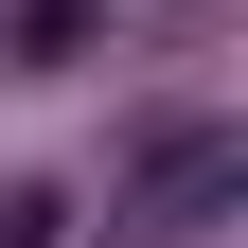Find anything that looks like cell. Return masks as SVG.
<instances>
[{"instance_id": "7a4b0ae2", "label": "cell", "mask_w": 248, "mask_h": 248, "mask_svg": "<svg viewBox=\"0 0 248 248\" xmlns=\"http://www.w3.org/2000/svg\"><path fill=\"white\" fill-rule=\"evenodd\" d=\"M0 248H71V195H36V177H18V195H0Z\"/></svg>"}, {"instance_id": "6da1fadb", "label": "cell", "mask_w": 248, "mask_h": 248, "mask_svg": "<svg viewBox=\"0 0 248 248\" xmlns=\"http://www.w3.org/2000/svg\"><path fill=\"white\" fill-rule=\"evenodd\" d=\"M231 195H248V124H177V142H142V177H124L107 231H124V248H195Z\"/></svg>"}]
</instances>
